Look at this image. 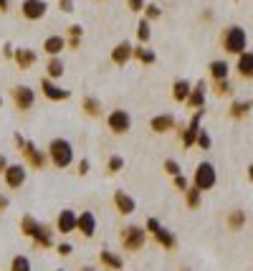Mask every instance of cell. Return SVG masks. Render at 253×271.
I'll return each instance as SVG.
<instances>
[{
	"label": "cell",
	"instance_id": "cell-1",
	"mask_svg": "<svg viewBox=\"0 0 253 271\" xmlns=\"http://www.w3.org/2000/svg\"><path fill=\"white\" fill-rule=\"evenodd\" d=\"M48 157H51V162L56 165V168H69V165L73 162V147H71V142L69 140H64V137H56V140H51V145H48Z\"/></svg>",
	"mask_w": 253,
	"mask_h": 271
},
{
	"label": "cell",
	"instance_id": "cell-2",
	"mask_svg": "<svg viewBox=\"0 0 253 271\" xmlns=\"http://www.w3.org/2000/svg\"><path fill=\"white\" fill-rule=\"evenodd\" d=\"M223 46H226L228 53H238V56H241V53L246 51V46H248L246 31H243L241 25H230L228 31L223 33Z\"/></svg>",
	"mask_w": 253,
	"mask_h": 271
},
{
	"label": "cell",
	"instance_id": "cell-3",
	"mask_svg": "<svg viewBox=\"0 0 253 271\" xmlns=\"http://www.w3.org/2000/svg\"><path fill=\"white\" fill-rule=\"evenodd\" d=\"M195 188L203 193V190H210V188H215V183H218V172H215V168H213V162H200L198 165V170H195Z\"/></svg>",
	"mask_w": 253,
	"mask_h": 271
},
{
	"label": "cell",
	"instance_id": "cell-4",
	"mask_svg": "<svg viewBox=\"0 0 253 271\" xmlns=\"http://www.w3.org/2000/svg\"><path fill=\"white\" fill-rule=\"evenodd\" d=\"M144 241H147V231L142 225H129V228L122 231V246L127 251H139L144 246Z\"/></svg>",
	"mask_w": 253,
	"mask_h": 271
},
{
	"label": "cell",
	"instance_id": "cell-5",
	"mask_svg": "<svg viewBox=\"0 0 253 271\" xmlns=\"http://www.w3.org/2000/svg\"><path fill=\"white\" fill-rule=\"evenodd\" d=\"M107 124H109V129H112L114 134H124V132H129V127H132V117H129V112H124V109H114V112L107 117Z\"/></svg>",
	"mask_w": 253,
	"mask_h": 271
},
{
	"label": "cell",
	"instance_id": "cell-6",
	"mask_svg": "<svg viewBox=\"0 0 253 271\" xmlns=\"http://www.w3.org/2000/svg\"><path fill=\"white\" fill-rule=\"evenodd\" d=\"M46 10H48L46 0H23L21 3V13L28 21H41L43 16H46Z\"/></svg>",
	"mask_w": 253,
	"mask_h": 271
},
{
	"label": "cell",
	"instance_id": "cell-7",
	"mask_svg": "<svg viewBox=\"0 0 253 271\" xmlns=\"http://www.w3.org/2000/svg\"><path fill=\"white\" fill-rule=\"evenodd\" d=\"M13 101H16V107H18L21 112H28V109L33 107V101H36L33 89H31V86H25V84L16 86V89H13Z\"/></svg>",
	"mask_w": 253,
	"mask_h": 271
},
{
	"label": "cell",
	"instance_id": "cell-8",
	"mask_svg": "<svg viewBox=\"0 0 253 271\" xmlns=\"http://www.w3.org/2000/svg\"><path fill=\"white\" fill-rule=\"evenodd\" d=\"M41 92H43V97L51 99V101H61V99H69V97H71L69 89H61V86H58L56 81H51V79H43V81H41Z\"/></svg>",
	"mask_w": 253,
	"mask_h": 271
},
{
	"label": "cell",
	"instance_id": "cell-9",
	"mask_svg": "<svg viewBox=\"0 0 253 271\" xmlns=\"http://www.w3.org/2000/svg\"><path fill=\"white\" fill-rule=\"evenodd\" d=\"M203 114H205V109H198L195 114H192L190 124H187V129H185V134H183V145H185V147H192V145H195V137H198L200 124H203Z\"/></svg>",
	"mask_w": 253,
	"mask_h": 271
},
{
	"label": "cell",
	"instance_id": "cell-10",
	"mask_svg": "<svg viewBox=\"0 0 253 271\" xmlns=\"http://www.w3.org/2000/svg\"><path fill=\"white\" fill-rule=\"evenodd\" d=\"M3 177H5L8 188H21L25 183V168L23 165H8V168L3 170Z\"/></svg>",
	"mask_w": 253,
	"mask_h": 271
},
{
	"label": "cell",
	"instance_id": "cell-11",
	"mask_svg": "<svg viewBox=\"0 0 253 271\" xmlns=\"http://www.w3.org/2000/svg\"><path fill=\"white\" fill-rule=\"evenodd\" d=\"M76 231H81L86 238L96 233V216L92 210H81V216H76Z\"/></svg>",
	"mask_w": 253,
	"mask_h": 271
},
{
	"label": "cell",
	"instance_id": "cell-12",
	"mask_svg": "<svg viewBox=\"0 0 253 271\" xmlns=\"http://www.w3.org/2000/svg\"><path fill=\"white\" fill-rule=\"evenodd\" d=\"M21 152L25 155V160L31 162L36 170H43V165H46V155H43V152H41V149H38L33 142H28V140H25V145H23V149H21Z\"/></svg>",
	"mask_w": 253,
	"mask_h": 271
},
{
	"label": "cell",
	"instance_id": "cell-13",
	"mask_svg": "<svg viewBox=\"0 0 253 271\" xmlns=\"http://www.w3.org/2000/svg\"><path fill=\"white\" fill-rule=\"evenodd\" d=\"M114 205H116V210L122 216H132L137 210V203H135V198L132 195H127L124 190H116L114 193Z\"/></svg>",
	"mask_w": 253,
	"mask_h": 271
},
{
	"label": "cell",
	"instance_id": "cell-14",
	"mask_svg": "<svg viewBox=\"0 0 253 271\" xmlns=\"http://www.w3.org/2000/svg\"><path fill=\"white\" fill-rule=\"evenodd\" d=\"M56 228L61 231V233H73L76 231V213H73V210H61V213H58V218H56Z\"/></svg>",
	"mask_w": 253,
	"mask_h": 271
},
{
	"label": "cell",
	"instance_id": "cell-15",
	"mask_svg": "<svg viewBox=\"0 0 253 271\" xmlns=\"http://www.w3.org/2000/svg\"><path fill=\"white\" fill-rule=\"evenodd\" d=\"M205 92H207V86L205 81H198L195 86L190 89V97H187V104L192 109H203L205 107Z\"/></svg>",
	"mask_w": 253,
	"mask_h": 271
},
{
	"label": "cell",
	"instance_id": "cell-16",
	"mask_svg": "<svg viewBox=\"0 0 253 271\" xmlns=\"http://www.w3.org/2000/svg\"><path fill=\"white\" fill-rule=\"evenodd\" d=\"M13 58H16V64L21 66V71H28L36 64V51H31V49H13Z\"/></svg>",
	"mask_w": 253,
	"mask_h": 271
},
{
	"label": "cell",
	"instance_id": "cell-17",
	"mask_svg": "<svg viewBox=\"0 0 253 271\" xmlns=\"http://www.w3.org/2000/svg\"><path fill=\"white\" fill-rule=\"evenodd\" d=\"M150 127H152V132H157V134H165V132H170V129L175 127V117H172V114H157V117H152Z\"/></svg>",
	"mask_w": 253,
	"mask_h": 271
},
{
	"label": "cell",
	"instance_id": "cell-18",
	"mask_svg": "<svg viewBox=\"0 0 253 271\" xmlns=\"http://www.w3.org/2000/svg\"><path fill=\"white\" fill-rule=\"evenodd\" d=\"M66 49V38L64 36H48L43 41V51L48 56H61V51Z\"/></svg>",
	"mask_w": 253,
	"mask_h": 271
},
{
	"label": "cell",
	"instance_id": "cell-19",
	"mask_svg": "<svg viewBox=\"0 0 253 271\" xmlns=\"http://www.w3.org/2000/svg\"><path fill=\"white\" fill-rule=\"evenodd\" d=\"M129 58H132V43H129V41H122V43H119V46L112 51V61H114L116 66H124Z\"/></svg>",
	"mask_w": 253,
	"mask_h": 271
},
{
	"label": "cell",
	"instance_id": "cell-20",
	"mask_svg": "<svg viewBox=\"0 0 253 271\" xmlns=\"http://www.w3.org/2000/svg\"><path fill=\"white\" fill-rule=\"evenodd\" d=\"M238 74H241L243 79H251V74H253V53L251 51H243L241 56H238Z\"/></svg>",
	"mask_w": 253,
	"mask_h": 271
},
{
	"label": "cell",
	"instance_id": "cell-21",
	"mask_svg": "<svg viewBox=\"0 0 253 271\" xmlns=\"http://www.w3.org/2000/svg\"><path fill=\"white\" fill-rule=\"evenodd\" d=\"M99 259H101V264L107 266V269H112V271H119L124 266V261H122V256H116L114 251H109V248H104L101 253H99Z\"/></svg>",
	"mask_w": 253,
	"mask_h": 271
},
{
	"label": "cell",
	"instance_id": "cell-22",
	"mask_svg": "<svg viewBox=\"0 0 253 271\" xmlns=\"http://www.w3.org/2000/svg\"><path fill=\"white\" fill-rule=\"evenodd\" d=\"M190 89H192V84H190L187 79H177L175 86H172V97H175V101H187Z\"/></svg>",
	"mask_w": 253,
	"mask_h": 271
},
{
	"label": "cell",
	"instance_id": "cell-23",
	"mask_svg": "<svg viewBox=\"0 0 253 271\" xmlns=\"http://www.w3.org/2000/svg\"><path fill=\"white\" fill-rule=\"evenodd\" d=\"M46 71H48V76L46 79H61L64 76V61H61V56H51L48 58V64H46Z\"/></svg>",
	"mask_w": 253,
	"mask_h": 271
},
{
	"label": "cell",
	"instance_id": "cell-24",
	"mask_svg": "<svg viewBox=\"0 0 253 271\" xmlns=\"http://www.w3.org/2000/svg\"><path fill=\"white\" fill-rule=\"evenodd\" d=\"M155 238H157V244H162V248H175V244H177L175 233L167 231L165 225H160V228L155 231Z\"/></svg>",
	"mask_w": 253,
	"mask_h": 271
},
{
	"label": "cell",
	"instance_id": "cell-25",
	"mask_svg": "<svg viewBox=\"0 0 253 271\" xmlns=\"http://www.w3.org/2000/svg\"><path fill=\"white\" fill-rule=\"evenodd\" d=\"M38 246H43V248H48L51 246V231H48V225H43V223H38V228H36V233L31 236Z\"/></svg>",
	"mask_w": 253,
	"mask_h": 271
},
{
	"label": "cell",
	"instance_id": "cell-26",
	"mask_svg": "<svg viewBox=\"0 0 253 271\" xmlns=\"http://www.w3.org/2000/svg\"><path fill=\"white\" fill-rule=\"evenodd\" d=\"M132 56H137V61H142V64H147V66L157 61V53H155L152 49H144V46L132 49Z\"/></svg>",
	"mask_w": 253,
	"mask_h": 271
},
{
	"label": "cell",
	"instance_id": "cell-27",
	"mask_svg": "<svg viewBox=\"0 0 253 271\" xmlns=\"http://www.w3.org/2000/svg\"><path fill=\"white\" fill-rule=\"evenodd\" d=\"M228 71H230V66H228L226 61H213V64H210V76H213L215 81L228 79Z\"/></svg>",
	"mask_w": 253,
	"mask_h": 271
},
{
	"label": "cell",
	"instance_id": "cell-28",
	"mask_svg": "<svg viewBox=\"0 0 253 271\" xmlns=\"http://www.w3.org/2000/svg\"><path fill=\"white\" fill-rule=\"evenodd\" d=\"M81 107H84V112H86V114H92V117L101 114V101H99L96 97H86Z\"/></svg>",
	"mask_w": 253,
	"mask_h": 271
},
{
	"label": "cell",
	"instance_id": "cell-29",
	"mask_svg": "<svg viewBox=\"0 0 253 271\" xmlns=\"http://www.w3.org/2000/svg\"><path fill=\"white\" fill-rule=\"evenodd\" d=\"M36 228H38V221H36L33 216H23V218H21V231H23L25 236H33Z\"/></svg>",
	"mask_w": 253,
	"mask_h": 271
},
{
	"label": "cell",
	"instance_id": "cell-30",
	"mask_svg": "<svg viewBox=\"0 0 253 271\" xmlns=\"http://www.w3.org/2000/svg\"><path fill=\"white\" fill-rule=\"evenodd\" d=\"M248 109H251V99H246V101H233L230 114H233L235 119H241V117H246V114H248Z\"/></svg>",
	"mask_w": 253,
	"mask_h": 271
},
{
	"label": "cell",
	"instance_id": "cell-31",
	"mask_svg": "<svg viewBox=\"0 0 253 271\" xmlns=\"http://www.w3.org/2000/svg\"><path fill=\"white\" fill-rule=\"evenodd\" d=\"M10 271H31V259L28 256H16L10 261Z\"/></svg>",
	"mask_w": 253,
	"mask_h": 271
},
{
	"label": "cell",
	"instance_id": "cell-32",
	"mask_svg": "<svg viewBox=\"0 0 253 271\" xmlns=\"http://www.w3.org/2000/svg\"><path fill=\"white\" fill-rule=\"evenodd\" d=\"M230 228L233 231H238V228H243V225H246V213H243V210H233V213H230Z\"/></svg>",
	"mask_w": 253,
	"mask_h": 271
},
{
	"label": "cell",
	"instance_id": "cell-33",
	"mask_svg": "<svg viewBox=\"0 0 253 271\" xmlns=\"http://www.w3.org/2000/svg\"><path fill=\"white\" fill-rule=\"evenodd\" d=\"M200 195H203V193H200L198 188H187V190H185L187 205H190V208H198V205H200Z\"/></svg>",
	"mask_w": 253,
	"mask_h": 271
},
{
	"label": "cell",
	"instance_id": "cell-34",
	"mask_svg": "<svg viewBox=\"0 0 253 271\" xmlns=\"http://www.w3.org/2000/svg\"><path fill=\"white\" fill-rule=\"evenodd\" d=\"M195 145H198L200 149H210L213 140H210V134H207V129H203V127H200V132H198V137H195Z\"/></svg>",
	"mask_w": 253,
	"mask_h": 271
},
{
	"label": "cell",
	"instance_id": "cell-35",
	"mask_svg": "<svg viewBox=\"0 0 253 271\" xmlns=\"http://www.w3.org/2000/svg\"><path fill=\"white\" fill-rule=\"evenodd\" d=\"M150 36H152V31H150V23H147L144 18L139 21V25H137V38L142 41V43H147L150 41Z\"/></svg>",
	"mask_w": 253,
	"mask_h": 271
},
{
	"label": "cell",
	"instance_id": "cell-36",
	"mask_svg": "<svg viewBox=\"0 0 253 271\" xmlns=\"http://www.w3.org/2000/svg\"><path fill=\"white\" fill-rule=\"evenodd\" d=\"M160 16H162V8H157V5H152V3L144 5V21H147V23H150V21H157Z\"/></svg>",
	"mask_w": 253,
	"mask_h": 271
},
{
	"label": "cell",
	"instance_id": "cell-37",
	"mask_svg": "<svg viewBox=\"0 0 253 271\" xmlns=\"http://www.w3.org/2000/svg\"><path fill=\"white\" fill-rule=\"evenodd\" d=\"M107 168H109V172H119V170L124 168V157H122V155H112Z\"/></svg>",
	"mask_w": 253,
	"mask_h": 271
},
{
	"label": "cell",
	"instance_id": "cell-38",
	"mask_svg": "<svg viewBox=\"0 0 253 271\" xmlns=\"http://www.w3.org/2000/svg\"><path fill=\"white\" fill-rule=\"evenodd\" d=\"M165 170L175 177V175H180V165H177L175 160H165Z\"/></svg>",
	"mask_w": 253,
	"mask_h": 271
},
{
	"label": "cell",
	"instance_id": "cell-39",
	"mask_svg": "<svg viewBox=\"0 0 253 271\" xmlns=\"http://www.w3.org/2000/svg\"><path fill=\"white\" fill-rule=\"evenodd\" d=\"M127 5H129V10H135V13H142L144 10V0H127Z\"/></svg>",
	"mask_w": 253,
	"mask_h": 271
},
{
	"label": "cell",
	"instance_id": "cell-40",
	"mask_svg": "<svg viewBox=\"0 0 253 271\" xmlns=\"http://www.w3.org/2000/svg\"><path fill=\"white\" fill-rule=\"evenodd\" d=\"M175 188H180L183 193L187 190V177H185L183 172H180V175H175Z\"/></svg>",
	"mask_w": 253,
	"mask_h": 271
},
{
	"label": "cell",
	"instance_id": "cell-41",
	"mask_svg": "<svg viewBox=\"0 0 253 271\" xmlns=\"http://www.w3.org/2000/svg\"><path fill=\"white\" fill-rule=\"evenodd\" d=\"M230 92H233V86L228 84V79L218 81V94H230Z\"/></svg>",
	"mask_w": 253,
	"mask_h": 271
},
{
	"label": "cell",
	"instance_id": "cell-42",
	"mask_svg": "<svg viewBox=\"0 0 253 271\" xmlns=\"http://www.w3.org/2000/svg\"><path fill=\"white\" fill-rule=\"evenodd\" d=\"M160 225H162V223H160L157 218H150V221H147V225H144V231H150V233H155V231L160 228Z\"/></svg>",
	"mask_w": 253,
	"mask_h": 271
},
{
	"label": "cell",
	"instance_id": "cell-43",
	"mask_svg": "<svg viewBox=\"0 0 253 271\" xmlns=\"http://www.w3.org/2000/svg\"><path fill=\"white\" fill-rule=\"evenodd\" d=\"M71 38H76V41H81V36H84V31H81V25H71Z\"/></svg>",
	"mask_w": 253,
	"mask_h": 271
},
{
	"label": "cell",
	"instance_id": "cell-44",
	"mask_svg": "<svg viewBox=\"0 0 253 271\" xmlns=\"http://www.w3.org/2000/svg\"><path fill=\"white\" fill-rule=\"evenodd\" d=\"M58 253H61V256H71V253H73V246H71V244H61V246H58Z\"/></svg>",
	"mask_w": 253,
	"mask_h": 271
},
{
	"label": "cell",
	"instance_id": "cell-45",
	"mask_svg": "<svg viewBox=\"0 0 253 271\" xmlns=\"http://www.w3.org/2000/svg\"><path fill=\"white\" fill-rule=\"evenodd\" d=\"M58 3H61V10H64V13H71V10H73V3H71V0H58Z\"/></svg>",
	"mask_w": 253,
	"mask_h": 271
},
{
	"label": "cell",
	"instance_id": "cell-46",
	"mask_svg": "<svg viewBox=\"0 0 253 271\" xmlns=\"http://www.w3.org/2000/svg\"><path fill=\"white\" fill-rule=\"evenodd\" d=\"M89 172V160H81L79 162V175H86Z\"/></svg>",
	"mask_w": 253,
	"mask_h": 271
},
{
	"label": "cell",
	"instance_id": "cell-47",
	"mask_svg": "<svg viewBox=\"0 0 253 271\" xmlns=\"http://www.w3.org/2000/svg\"><path fill=\"white\" fill-rule=\"evenodd\" d=\"M16 145H18V149H23V145H25V137H21V134H16Z\"/></svg>",
	"mask_w": 253,
	"mask_h": 271
},
{
	"label": "cell",
	"instance_id": "cell-48",
	"mask_svg": "<svg viewBox=\"0 0 253 271\" xmlns=\"http://www.w3.org/2000/svg\"><path fill=\"white\" fill-rule=\"evenodd\" d=\"M8 168V160H5V155H0V172H3Z\"/></svg>",
	"mask_w": 253,
	"mask_h": 271
},
{
	"label": "cell",
	"instance_id": "cell-49",
	"mask_svg": "<svg viewBox=\"0 0 253 271\" xmlns=\"http://www.w3.org/2000/svg\"><path fill=\"white\" fill-rule=\"evenodd\" d=\"M8 208V198H5V195H0V210H5Z\"/></svg>",
	"mask_w": 253,
	"mask_h": 271
},
{
	"label": "cell",
	"instance_id": "cell-50",
	"mask_svg": "<svg viewBox=\"0 0 253 271\" xmlns=\"http://www.w3.org/2000/svg\"><path fill=\"white\" fill-rule=\"evenodd\" d=\"M8 8H10V0H0V10H3V13H5Z\"/></svg>",
	"mask_w": 253,
	"mask_h": 271
},
{
	"label": "cell",
	"instance_id": "cell-51",
	"mask_svg": "<svg viewBox=\"0 0 253 271\" xmlns=\"http://www.w3.org/2000/svg\"><path fill=\"white\" fill-rule=\"evenodd\" d=\"M3 51H5L8 58H13V46H10V43H5V49H3Z\"/></svg>",
	"mask_w": 253,
	"mask_h": 271
},
{
	"label": "cell",
	"instance_id": "cell-52",
	"mask_svg": "<svg viewBox=\"0 0 253 271\" xmlns=\"http://www.w3.org/2000/svg\"><path fill=\"white\" fill-rule=\"evenodd\" d=\"M81 271H96V269H92V266H84Z\"/></svg>",
	"mask_w": 253,
	"mask_h": 271
},
{
	"label": "cell",
	"instance_id": "cell-53",
	"mask_svg": "<svg viewBox=\"0 0 253 271\" xmlns=\"http://www.w3.org/2000/svg\"><path fill=\"white\" fill-rule=\"evenodd\" d=\"M58 271H64V269H58Z\"/></svg>",
	"mask_w": 253,
	"mask_h": 271
}]
</instances>
